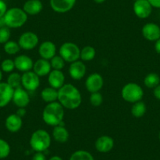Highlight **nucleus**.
Returning a JSON list of instances; mask_svg holds the SVG:
<instances>
[{
  "label": "nucleus",
  "mask_w": 160,
  "mask_h": 160,
  "mask_svg": "<svg viewBox=\"0 0 160 160\" xmlns=\"http://www.w3.org/2000/svg\"><path fill=\"white\" fill-rule=\"evenodd\" d=\"M23 126V120L21 117L15 114L8 115L5 120V127L9 132L17 133Z\"/></svg>",
  "instance_id": "19"
},
{
  "label": "nucleus",
  "mask_w": 160,
  "mask_h": 160,
  "mask_svg": "<svg viewBox=\"0 0 160 160\" xmlns=\"http://www.w3.org/2000/svg\"><path fill=\"white\" fill-rule=\"evenodd\" d=\"M58 102L69 110L76 109L81 105L82 95L77 87L71 83L64 84L58 90Z\"/></svg>",
  "instance_id": "1"
},
{
  "label": "nucleus",
  "mask_w": 160,
  "mask_h": 160,
  "mask_svg": "<svg viewBox=\"0 0 160 160\" xmlns=\"http://www.w3.org/2000/svg\"><path fill=\"white\" fill-rule=\"evenodd\" d=\"M7 82L13 90L19 88V87H22V85H21V75L19 73H17V72H12L9 75Z\"/></svg>",
  "instance_id": "28"
},
{
  "label": "nucleus",
  "mask_w": 160,
  "mask_h": 160,
  "mask_svg": "<svg viewBox=\"0 0 160 160\" xmlns=\"http://www.w3.org/2000/svg\"><path fill=\"white\" fill-rule=\"evenodd\" d=\"M50 7L56 13H64L70 11L75 5L76 0H50Z\"/></svg>",
  "instance_id": "14"
},
{
  "label": "nucleus",
  "mask_w": 160,
  "mask_h": 160,
  "mask_svg": "<svg viewBox=\"0 0 160 160\" xmlns=\"http://www.w3.org/2000/svg\"><path fill=\"white\" fill-rule=\"evenodd\" d=\"M0 58H1V56H0Z\"/></svg>",
  "instance_id": "48"
},
{
  "label": "nucleus",
  "mask_w": 160,
  "mask_h": 160,
  "mask_svg": "<svg viewBox=\"0 0 160 160\" xmlns=\"http://www.w3.org/2000/svg\"><path fill=\"white\" fill-rule=\"evenodd\" d=\"M64 81H65V76L62 71L52 70L48 75L49 84L50 87L56 90H59L64 85Z\"/></svg>",
  "instance_id": "21"
},
{
  "label": "nucleus",
  "mask_w": 160,
  "mask_h": 160,
  "mask_svg": "<svg viewBox=\"0 0 160 160\" xmlns=\"http://www.w3.org/2000/svg\"><path fill=\"white\" fill-rule=\"evenodd\" d=\"M32 70L39 77L48 75L50 74V72L52 71V68L51 65H50V61L43 59V58H40V59L37 60L34 63Z\"/></svg>",
  "instance_id": "20"
},
{
  "label": "nucleus",
  "mask_w": 160,
  "mask_h": 160,
  "mask_svg": "<svg viewBox=\"0 0 160 160\" xmlns=\"http://www.w3.org/2000/svg\"><path fill=\"white\" fill-rule=\"evenodd\" d=\"M158 139H159L160 141V131H159V133H158Z\"/></svg>",
  "instance_id": "46"
},
{
  "label": "nucleus",
  "mask_w": 160,
  "mask_h": 160,
  "mask_svg": "<svg viewBox=\"0 0 160 160\" xmlns=\"http://www.w3.org/2000/svg\"><path fill=\"white\" fill-rule=\"evenodd\" d=\"M41 98L48 104L55 102L58 99V90H56L51 87H46L41 92Z\"/></svg>",
  "instance_id": "24"
},
{
  "label": "nucleus",
  "mask_w": 160,
  "mask_h": 160,
  "mask_svg": "<svg viewBox=\"0 0 160 160\" xmlns=\"http://www.w3.org/2000/svg\"><path fill=\"white\" fill-rule=\"evenodd\" d=\"M50 62L53 70L61 71L65 66V61L60 55H55L52 59L50 60Z\"/></svg>",
  "instance_id": "31"
},
{
  "label": "nucleus",
  "mask_w": 160,
  "mask_h": 160,
  "mask_svg": "<svg viewBox=\"0 0 160 160\" xmlns=\"http://www.w3.org/2000/svg\"><path fill=\"white\" fill-rule=\"evenodd\" d=\"M121 96L125 101L133 104L141 101L144 97V90L138 83L129 82L122 88Z\"/></svg>",
  "instance_id": "5"
},
{
  "label": "nucleus",
  "mask_w": 160,
  "mask_h": 160,
  "mask_svg": "<svg viewBox=\"0 0 160 160\" xmlns=\"http://www.w3.org/2000/svg\"><path fill=\"white\" fill-rule=\"evenodd\" d=\"M155 50L157 53L160 54V38L156 40L155 42Z\"/></svg>",
  "instance_id": "41"
},
{
  "label": "nucleus",
  "mask_w": 160,
  "mask_h": 160,
  "mask_svg": "<svg viewBox=\"0 0 160 160\" xmlns=\"http://www.w3.org/2000/svg\"><path fill=\"white\" fill-rule=\"evenodd\" d=\"M133 1H134V2H135V1H137V0H133Z\"/></svg>",
  "instance_id": "47"
},
{
  "label": "nucleus",
  "mask_w": 160,
  "mask_h": 160,
  "mask_svg": "<svg viewBox=\"0 0 160 160\" xmlns=\"http://www.w3.org/2000/svg\"><path fill=\"white\" fill-rule=\"evenodd\" d=\"M147 111L145 103L142 101H138L136 103H133V106L131 108V114L135 118H141L144 116Z\"/></svg>",
  "instance_id": "26"
},
{
  "label": "nucleus",
  "mask_w": 160,
  "mask_h": 160,
  "mask_svg": "<svg viewBox=\"0 0 160 160\" xmlns=\"http://www.w3.org/2000/svg\"><path fill=\"white\" fill-rule=\"evenodd\" d=\"M12 101L18 108H25L30 103V97L27 90H24L23 87H19L14 90Z\"/></svg>",
  "instance_id": "12"
},
{
  "label": "nucleus",
  "mask_w": 160,
  "mask_h": 160,
  "mask_svg": "<svg viewBox=\"0 0 160 160\" xmlns=\"http://www.w3.org/2000/svg\"><path fill=\"white\" fill-rule=\"evenodd\" d=\"M4 51L9 55H15L21 50L19 44L18 42L13 40H9L8 42L4 44Z\"/></svg>",
  "instance_id": "30"
},
{
  "label": "nucleus",
  "mask_w": 160,
  "mask_h": 160,
  "mask_svg": "<svg viewBox=\"0 0 160 160\" xmlns=\"http://www.w3.org/2000/svg\"><path fill=\"white\" fill-rule=\"evenodd\" d=\"M14 90L7 82H0V108L8 105L13 99Z\"/></svg>",
  "instance_id": "16"
},
{
  "label": "nucleus",
  "mask_w": 160,
  "mask_h": 160,
  "mask_svg": "<svg viewBox=\"0 0 160 160\" xmlns=\"http://www.w3.org/2000/svg\"><path fill=\"white\" fill-rule=\"evenodd\" d=\"M3 18L6 25L10 28H18L22 27L28 21L27 13L23 9L18 7H13L7 10Z\"/></svg>",
  "instance_id": "4"
},
{
  "label": "nucleus",
  "mask_w": 160,
  "mask_h": 160,
  "mask_svg": "<svg viewBox=\"0 0 160 160\" xmlns=\"http://www.w3.org/2000/svg\"><path fill=\"white\" fill-rule=\"evenodd\" d=\"M142 35L145 39L155 42L160 38V27L155 23H147L142 28Z\"/></svg>",
  "instance_id": "11"
},
{
  "label": "nucleus",
  "mask_w": 160,
  "mask_h": 160,
  "mask_svg": "<svg viewBox=\"0 0 160 160\" xmlns=\"http://www.w3.org/2000/svg\"><path fill=\"white\" fill-rule=\"evenodd\" d=\"M11 32L10 28L8 27H3L0 28V44H5L10 40Z\"/></svg>",
  "instance_id": "35"
},
{
  "label": "nucleus",
  "mask_w": 160,
  "mask_h": 160,
  "mask_svg": "<svg viewBox=\"0 0 160 160\" xmlns=\"http://www.w3.org/2000/svg\"><path fill=\"white\" fill-rule=\"evenodd\" d=\"M15 68L14 61L11 59H5L1 64V70L7 73H11Z\"/></svg>",
  "instance_id": "34"
},
{
  "label": "nucleus",
  "mask_w": 160,
  "mask_h": 160,
  "mask_svg": "<svg viewBox=\"0 0 160 160\" xmlns=\"http://www.w3.org/2000/svg\"><path fill=\"white\" fill-rule=\"evenodd\" d=\"M160 77L159 75L155 72H151L148 74L144 79V84L146 87L149 89H154L159 85Z\"/></svg>",
  "instance_id": "25"
},
{
  "label": "nucleus",
  "mask_w": 160,
  "mask_h": 160,
  "mask_svg": "<svg viewBox=\"0 0 160 160\" xmlns=\"http://www.w3.org/2000/svg\"><path fill=\"white\" fill-rule=\"evenodd\" d=\"M38 41L39 39L36 34L32 32H26L20 36L18 42L21 49L24 50H32L37 47Z\"/></svg>",
  "instance_id": "8"
},
{
  "label": "nucleus",
  "mask_w": 160,
  "mask_h": 160,
  "mask_svg": "<svg viewBox=\"0 0 160 160\" xmlns=\"http://www.w3.org/2000/svg\"><path fill=\"white\" fill-rule=\"evenodd\" d=\"M43 6L40 0H28L23 6V10L28 15H37L42 10Z\"/></svg>",
  "instance_id": "22"
},
{
  "label": "nucleus",
  "mask_w": 160,
  "mask_h": 160,
  "mask_svg": "<svg viewBox=\"0 0 160 160\" xmlns=\"http://www.w3.org/2000/svg\"><path fill=\"white\" fill-rule=\"evenodd\" d=\"M152 7L160 9V0H148Z\"/></svg>",
  "instance_id": "38"
},
{
  "label": "nucleus",
  "mask_w": 160,
  "mask_h": 160,
  "mask_svg": "<svg viewBox=\"0 0 160 160\" xmlns=\"http://www.w3.org/2000/svg\"><path fill=\"white\" fill-rule=\"evenodd\" d=\"M10 146L5 140L0 138V159L7 158L10 153Z\"/></svg>",
  "instance_id": "32"
},
{
  "label": "nucleus",
  "mask_w": 160,
  "mask_h": 160,
  "mask_svg": "<svg viewBox=\"0 0 160 160\" xmlns=\"http://www.w3.org/2000/svg\"><path fill=\"white\" fill-rule=\"evenodd\" d=\"M21 85L27 91H35L39 87V76L37 75L33 71L24 72L21 75Z\"/></svg>",
  "instance_id": "7"
},
{
  "label": "nucleus",
  "mask_w": 160,
  "mask_h": 160,
  "mask_svg": "<svg viewBox=\"0 0 160 160\" xmlns=\"http://www.w3.org/2000/svg\"><path fill=\"white\" fill-rule=\"evenodd\" d=\"M104 86V78L99 73H92L87 77L85 82L86 89L90 93L99 92Z\"/></svg>",
  "instance_id": "9"
},
{
  "label": "nucleus",
  "mask_w": 160,
  "mask_h": 160,
  "mask_svg": "<svg viewBox=\"0 0 160 160\" xmlns=\"http://www.w3.org/2000/svg\"><path fill=\"white\" fill-rule=\"evenodd\" d=\"M6 23H5V20H4V18H0V28H2L6 27Z\"/></svg>",
  "instance_id": "42"
},
{
  "label": "nucleus",
  "mask_w": 160,
  "mask_h": 160,
  "mask_svg": "<svg viewBox=\"0 0 160 160\" xmlns=\"http://www.w3.org/2000/svg\"><path fill=\"white\" fill-rule=\"evenodd\" d=\"M90 102L93 107H99L103 103V96L99 92L92 93L90 96Z\"/></svg>",
  "instance_id": "33"
},
{
  "label": "nucleus",
  "mask_w": 160,
  "mask_h": 160,
  "mask_svg": "<svg viewBox=\"0 0 160 160\" xmlns=\"http://www.w3.org/2000/svg\"><path fill=\"white\" fill-rule=\"evenodd\" d=\"M68 72L71 78L74 80H80L85 76L87 73V67L83 61H80L78 60L71 63Z\"/></svg>",
  "instance_id": "13"
},
{
  "label": "nucleus",
  "mask_w": 160,
  "mask_h": 160,
  "mask_svg": "<svg viewBox=\"0 0 160 160\" xmlns=\"http://www.w3.org/2000/svg\"><path fill=\"white\" fill-rule=\"evenodd\" d=\"M49 160H63V158L58 155H53V156L50 157Z\"/></svg>",
  "instance_id": "43"
},
{
  "label": "nucleus",
  "mask_w": 160,
  "mask_h": 160,
  "mask_svg": "<svg viewBox=\"0 0 160 160\" xmlns=\"http://www.w3.org/2000/svg\"><path fill=\"white\" fill-rule=\"evenodd\" d=\"M13 61H14L15 68L18 69L19 72H27L33 68V61L30 57L27 55H19L16 57Z\"/></svg>",
  "instance_id": "18"
},
{
  "label": "nucleus",
  "mask_w": 160,
  "mask_h": 160,
  "mask_svg": "<svg viewBox=\"0 0 160 160\" xmlns=\"http://www.w3.org/2000/svg\"><path fill=\"white\" fill-rule=\"evenodd\" d=\"M56 45L51 41H45L42 42L38 48V54L40 55L41 58L48 61L52 59L56 55Z\"/></svg>",
  "instance_id": "17"
},
{
  "label": "nucleus",
  "mask_w": 160,
  "mask_h": 160,
  "mask_svg": "<svg viewBox=\"0 0 160 160\" xmlns=\"http://www.w3.org/2000/svg\"><path fill=\"white\" fill-rule=\"evenodd\" d=\"M59 55L65 62L72 63L80 59V49L73 42H64L60 47Z\"/></svg>",
  "instance_id": "6"
},
{
  "label": "nucleus",
  "mask_w": 160,
  "mask_h": 160,
  "mask_svg": "<svg viewBox=\"0 0 160 160\" xmlns=\"http://www.w3.org/2000/svg\"><path fill=\"white\" fill-rule=\"evenodd\" d=\"M69 160H95L93 155L85 150H78L73 152Z\"/></svg>",
  "instance_id": "29"
},
{
  "label": "nucleus",
  "mask_w": 160,
  "mask_h": 160,
  "mask_svg": "<svg viewBox=\"0 0 160 160\" xmlns=\"http://www.w3.org/2000/svg\"><path fill=\"white\" fill-rule=\"evenodd\" d=\"M52 136L54 141H56L58 143H65L67 142L69 138V133L67 129L63 126H61V124L58 126L53 127V133Z\"/></svg>",
  "instance_id": "23"
},
{
  "label": "nucleus",
  "mask_w": 160,
  "mask_h": 160,
  "mask_svg": "<svg viewBox=\"0 0 160 160\" xmlns=\"http://www.w3.org/2000/svg\"><path fill=\"white\" fill-rule=\"evenodd\" d=\"M153 94L155 96V98H157L158 100L160 101V84L157 86L155 88H154L153 90Z\"/></svg>",
  "instance_id": "39"
},
{
  "label": "nucleus",
  "mask_w": 160,
  "mask_h": 160,
  "mask_svg": "<svg viewBox=\"0 0 160 160\" xmlns=\"http://www.w3.org/2000/svg\"><path fill=\"white\" fill-rule=\"evenodd\" d=\"M30 146L35 152H43L50 148L51 144V137L45 130H35L30 138Z\"/></svg>",
  "instance_id": "3"
},
{
  "label": "nucleus",
  "mask_w": 160,
  "mask_h": 160,
  "mask_svg": "<svg viewBox=\"0 0 160 160\" xmlns=\"http://www.w3.org/2000/svg\"><path fill=\"white\" fill-rule=\"evenodd\" d=\"M32 160H47V157L43 152H35L32 157Z\"/></svg>",
  "instance_id": "37"
},
{
  "label": "nucleus",
  "mask_w": 160,
  "mask_h": 160,
  "mask_svg": "<svg viewBox=\"0 0 160 160\" xmlns=\"http://www.w3.org/2000/svg\"><path fill=\"white\" fill-rule=\"evenodd\" d=\"M113 138L108 135H103L99 137L95 141V148L101 153H107L112 150L114 147Z\"/></svg>",
  "instance_id": "15"
},
{
  "label": "nucleus",
  "mask_w": 160,
  "mask_h": 160,
  "mask_svg": "<svg viewBox=\"0 0 160 160\" xmlns=\"http://www.w3.org/2000/svg\"><path fill=\"white\" fill-rule=\"evenodd\" d=\"M96 56V50L91 46L84 47L80 50V59L82 61H90L94 59Z\"/></svg>",
  "instance_id": "27"
},
{
  "label": "nucleus",
  "mask_w": 160,
  "mask_h": 160,
  "mask_svg": "<svg viewBox=\"0 0 160 160\" xmlns=\"http://www.w3.org/2000/svg\"><path fill=\"white\" fill-rule=\"evenodd\" d=\"M7 10L8 9H7V3L4 2L3 0H0V18L4 17V15L7 13Z\"/></svg>",
  "instance_id": "36"
},
{
  "label": "nucleus",
  "mask_w": 160,
  "mask_h": 160,
  "mask_svg": "<svg viewBox=\"0 0 160 160\" xmlns=\"http://www.w3.org/2000/svg\"><path fill=\"white\" fill-rule=\"evenodd\" d=\"M64 116V107L58 101L49 103L43 109L42 119L44 122L50 127L60 125Z\"/></svg>",
  "instance_id": "2"
},
{
  "label": "nucleus",
  "mask_w": 160,
  "mask_h": 160,
  "mask_svg": "<svg viewBox=\"0 0 160 160\" xmlns=\"http://www.w3.org/2000/svg\"><path fill=\"white\" fill-rule=\"evenodd\" d=\"M153 7L151 6L148 0H137L133 3V12L140 19H146L152 12Z\"/></svg>",
  "instance_id": "10"
},
{
  "label": "nucleus",
  "mask_w": 160,
  "mask_h": 160,
  "mask_svg": "<svg viewBox=\"0 0 160 160\" xmlns=\"http://www.w3.org/2000/svg\"><path fill=\"white\" fill-rule=\"evenodd\" d=\"M17 115H19L20 117L22 118L23 116H24L26 114V110L24 108H18V110L17 111Z\"/></svg>",
  "instance_id": "40"
},
{
  "label": "nucleus",
  "mask_w": 160,
  "mask_h": 160,
  "mask_svg": "<svg viewBox=\"0 0 160 160\" xmlns=\"http://www.w3.org/2000/svg\"><path fill=\"white\" fill-rule=\"evenodd\" d=\"M2 71L0 69V82H2Z\"/></svg>",
  "instance_id": "45"
},
{
  "label": "nucleus",
  "mask_w": 160,
  "mask_h": 160,
  "mask_svg": "<svg viewBox=\"0 0 160 160\" xmlns=\"http://www.w3.org/2000/svg\"><path fill=\"white\" fill-rule=\"evenodd\" d=\"M93 1H94V2H96V3L100 4V3H103V2H104V1H105V0H93Z\"/></svg>",
  "instance_id": "44"
}]
</instances>
